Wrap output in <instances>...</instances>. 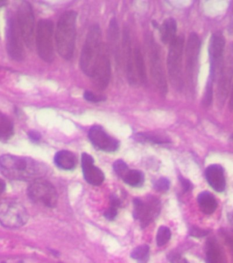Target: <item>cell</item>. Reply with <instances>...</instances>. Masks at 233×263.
<instances>
[{"mask_svg":"<svg viewBox=\"0 0 233 263\" xmlns=\"http://www.w3.org/2000/svg\"><path fill=\"white\" fill-rule=\"evenodd\" d=\"M46 169L33 160L5 154L0 157V172L11 180L34 181L42 177Z\"/></svg>","mask_w":233,"mask_h":263,"instance_id":"cell-1","label":"cell"},{"mask_svg":"<svg viewBox=\"0 0 233 263\" xmlns=\"http://www.w3.org/2000/svg\"><path fill=\"white\" fill-rule=\"evenodd\" d=\"M78 14L69 10L61 15L55 30V44L59 55L66 60L74 56L76 40Z\"/></svg>","mask_w":233,"mask_h":263,"instance_id":"cell-2","label":"cell"},{"mask_svg":"<svg viewBox=\"0 0 233 263\" xmlns=\"http://www.w3.org/2000/svg\"><path fill=\"white\" fill-rule=\"evenodd\" d=\"M105 47L100 27L97 24L92 26L87 34L80 57L81 70L90 78L93 76L95 66Z\"/></svg>","mask_w":233,"mask_h":263,"instance_id":"cell-3","label":"cell"},{"mask_svg":"<svg viewBox=\"0 0 233 263\" xmlns=\"http://www.w3.org/2000/svg\"><path fill=\"white\" fill-rule=\"evenodd\" d=\"M184 38L177 36L169 45L167 67L171 83L177 89L181 90L183 86L182 58H183Z\"/></svg>","mask_w":233,"mask_h":263,"instance_id":"cell-4","label":"cell"},{"mask_svg":"<svg viewBox=\"0 0 233 263\" xmlns=\"http://www.w3.org/2000/svg\"><path fill=\"white\" fill-rule=\"evenodd\" d=\"M27 196L34 203L54 208L58 203V195L54 186L45 179H36L27 189Z\"/></svg>","mask_w":233,"mask_h":263,"instance_id":"cell-5","label":"cell"},{"mask_svg":"<svg viewBox=\"0 0 233 263\" xmlns=\"http://www.w3.org/2000/svg\"><path fill=\"white\" fill-rule=\"evenodd\" d=\"M53 23L51 20L39 21L36 31V45L38 55L45 62L54 60L53 47Z\"/></svg>","mask_w":233,"mask_h":263,"instance_id":"cell-6","label":"cell"},{"mask_svg":"<svg viewBox=\"0 0 233 263\" xmlns=\"http://www.w3.org/2000/svg\"><path fill=\"white\" fill-rule=\"evenodd\" d=\"M28 221V214L25 207L15 201L0 204V224L8 228L24 226Z\"/></svg>","mask_w":233,"mask_h":263,"instance_id":"cell-7","label":"cell"},{"mask_svg":"<svg viewBox=\"0 0 233 263\" xmlns=\"http://www.w3.org/2000/svg\"><path fill=\"white\" fill-rule=\"evenodd\" d=\"M6 49L8 56L15 61L24 60L25 50L23 45L17 22L13 13H8L7 16L6 27Z\"/></svg>","mask_w":233,"mask_h":263,"instance_id":"cell-8","label":"cell"},{"mask_svg":"<svg viewBox=\"0 0 233 263\" xmlns=\"http://www.w3.org/2000/svg\"><path fill=\"white\" fill-rule=\"evenodd\" d=\"M225 38L221 32L212 34L208 47L210 58V74L208 79L216 81L224 69L223 56L225 48Z\"/></svg>","mask_w":233,"mask_h":263,"instance_id":"cell-9","label":"cell"},{"mask_svg":"<svg viewBox=\"0 0 233 263\" xmlns=\"http://www.w3.org/2000/svg\"><path fill=\"white\" fill-rule=\"evenodd\" d=\"M133 217L140 221L142 228L147 227L159 215L161 210L159 200L154 196L146 199L135 198L133 200Z\"/></svg>","mask_w":233,"mask_h":263,"instance_id":"cell-10","label":"cell"},{"mask_svg":"<svg viewBox=\"0 0 233 263\" xmlns=\"http://www.w3.org/2000/svg\"><path fill=\"white\" fill-rule=\"evenodd\" d=\"M17 22L26 46L32 49L34 43V15L32 5L28 1H22L19 6Z\"/></svg>","mask_w":233,"mask_h":263,"instance_id":"cell-11","label":"cell"},{"mask_svg":"<svg viewBox=\"0 0 233 263\" xmlns=\"http://www.w3.org/2000/svg\"><path fill=\"white\" fill-rule=\"evenodd\" d=\"M159 50L157 43H156L154 39L151 40L149 53L151 74L160 93L162 95H166L168 92V85Z\"/></svg>","mask_w":233,"mask_h":263,"instance_id":"cell-12","label":"cell"},{"mask_svg":"<svg viewBox=\"0 0 233 263\" xmlns=\"http://www.w3.org/2000/svg\"><path fill=\"white\" fill-rule=\"evenodd\" d=\"M201 40L196 33H191L186 45V71L190 85H194L196 77L198 58L201 51Z\"/></svg>","mask_w":233,"mask_h":263,"instance_id":"cell-13","label":"cell"},{"mask_svg":"<svg viewBox=\"0 0 233 263\" xmlns=\"http://www.w3.org/2000/svg\"><path fill=\"white\" fill-rule=\"evenodd\" d=\"M88 138L95 147L106 152H114L119 147L118 141L109 135L100 125H94L90 129Z\"/></svg>","mask_w":233,"mask_h":263,"instance_id":"cell-14","label":"cell"},{"mask_svg":"<svg viewBox=\"0 0 233 263\" xmlns=\"http://www.w3.org/2000/svg\"><path fill=\"white\" fill-rule=\"evenodd\" d=\"M92 78L99 89H105L108 86L111 78V63L106 45L95 66Z\"/></svg>","mask_w":233,"mask_h":263,"instance_id":"cell-15","label":"cell"},{"mask_svg":"<svg viewBox=\"0 0 233 263\" xmlns=\"http://www.w3.org/2000/svg\"><path fill=\"white\" fill-rule=\"evenodd\" d=\"M81 167L86 182L93 186H99L105 180V175L99 167L95 166L93 156L88 153L81 155Z\"/></svg>","mask_w":233,"mask_h":263,"instance_id":"cell-16","label":"cell"},{"mask_svg":"<svg viewBox=\"0 0 233 263\" xmlns=\"http://www.w3.org/2000/svg\"><path fill=\"white\" fill-rule=\"evenodd\" d=\"M205 177L209 185L215 191L222 193L226 189V179L223 167L220 165H211L205 170Z\"/></svg>","mask_w":233,"mask_h":263,"instance_id":"cell-17","label":"cell"},{"mask_svg":"<svg viewBox=\"0 0 233 263\" xmlns=\"http://www.w3.org/2000/svg\"><path fill=\"white\" fill-rule=\"evenodd\" d=\"M206 256L208 263H227L223 248L214 238H209L207 242Z\"/></svg>","mask_w":233,"mask_h":263,"instance_id":"cell-18","label":"cell"},{"mask_svg":"<svg viewBox=\"0 0 233 263\" xmlns=\"http://www.w3.org/2000/svg\"><path fill=\"white\" fill-rule=\"evenodd\" d=\"M123 45H124L125 64H126V72L128 75L129 82L131 84L136 83L135 77L134 62H133V54L131 50V40L128 29L125 31L123 37Z\"/></svg>","mask_w":233,"mask_h":263,"instance_id":"cell-19","label":"cell"},{"mask_svg":"<svg viewBox=\"0 0 233 263\" xmlns=\"http://www.w3.org/2000/svg\"><path fill=\"white\" fill-rule=\"evenodd\" d=\"M161 41L170 45L177 37V24L175 19L168 18L159 28Z\"/></svg>","mask_w":233,"mask_h":263,"instance_id":"cell-20","label":"cell"},{"mask_svg":"<svg viewBox=\"0 0 233 263\" xmlns=\"http://www.w3.org/2000/svg\"><path fill=\"white\" fill-rule=\"evenodd\" d=\"M55 165L61 170L70 171L74 170L77 165V158L74 153L67 150L58 151L55 155Z\"/></svg>","mask_w":233,"mask_h":263,"instance_id":"cell-21","label":"cell"},{"mask_svg":"<svg viewBox=\"0 0 233 263\" xmlns=\"http://www.w3.org/2000/svg\"><path fill=\"white\" fill-rule=\"evenodd\" d=\"M198 203L200 208L205 215H211L217 207L215 196L208 191H203L198 197Z\"/></svg>","mask_w":233,"mask_h":263,"instance_id":"cell-22","label":"cell"},{"mask_svg":"<svg viewBox=\"0 0 233 263\" xmlns=\"http://www.w3.org/2000/svg\"><path fill=\"white\" fill-rule=\"evenodd\" d=\"M14 135V125L11 119L0 112V141L8 140Z\"/></svg>","mask_w":233,"mask_h":263,"instance_id":"cell-23","label":"cell"},{"mask_svg":"<svg viewBox=\"0 0 233 263\" xmlns=\"http://www.w3.org/2000/svg\"><path fill=\"white\" fill-rule=\"evenodd\" d=\"M133 62H135L139 79H140L141 83L145 84L147 81L145 64H144L143 56H142V52L139 48H135L134 52H133Z\"/></svg>","mask_w":233,"mask_h":263,"instance_id":"cell-24","label":"cell"},{"mask_svg":"<svg viewBox=\"0 0 233 263\" xmlns=\"http://www.w3.org/2000/svg\"><path fill=\"white\" fill-rule=\"evenodd\" d=\"M122 179L128 185L133 186V187H139L143 184L144 175L140 171L129 170Z\"/></svg>","mask_w":233,"mask_h":263,"instance_id":"cell-25","label":"cell"},{"mask_svg":"<svg viewBox=\"0 0 233 263\" xmlns=\"http://www.w3.org/2000/svg\"><path fill=\"white\" fill-rule=\"evenodd\" d=\"M108 38L109 43L112 45L114 50V53L118 56V41H119V29L117 21L116 19H112L109 24L108 29Z\"/></svg>","mask_w":233,"mask_h":263,"instance_id":"cell-26","label":"cell"},{"mask_svg":"<svg viewBox=\"0 0 233 263\" xmlns=\"http://www.w3.org/2000/svg\"><path fill=\"white\" fill-rule=\"evenodd\" d=\"M135 139L141 142H149L153 144H168L169 139L165 136L154 133H140L137 134Z\"/></svg>","mask_w":233,"mask_h":263,"instance_id":"cell-27","label":"cell"},{"mask_svg":"<svg viewBox=\"0 0 233 263\" xmlns=\"http://www.w3.org/2000/svg\"><path fill=\"white\" fill-rule=\"evenodd\" d=\"M150 257V247L147 245L137 247L132 251L131 257L137 263H147Z\"/></svg>","mask_w":233,"mask_h":263,"instance_id":"cell-28","label":"cell"},{"mask_svg":"<svg viewBox=\"0 0 233 263\" xmlns=\"http://www.w3.org/2000/svg\"><path fill=\"white\" fill-rule=\"evenodd\" d=\"M171 231L166 226H161L157 231L156 236V245L159 247L163 246L168 243L171 238Z\"/></svg>","mask_w":233,"mask_h":263,"instance_id":"cell-29","label":"cell"},{"mask_svg":"<svg viewBox=\"0 0 233 263\" xmlns=\"http://www.w3.org/2000/svg\"><path fill=\"white\" fill-rule=\"evenodd\" d=\"M213 82L208 81V80L207 83L206 87H205L204 97H203V104H204L205 106H208L211 105L212 100H213Z\"/></svg>","mask_w":233,"mask_h":263,"instance_id":"cell-30","label":"cell"},{"mask_svg":"<svg viewBox=\"0 0 233 263\" xmlns=\"http://www.w3.org/2000/svg\"><path fill=\"white\" fill-rule=\"evenodd\" d=\"M113 169H114L115 173L121 178L125 173L129 170L126 163L122 160H118V161L114 162V163L113 164Z\"/></svg>","mask_w":233,"mask_h":263,"instance_id":"cell-31","label":"cell"},{"mask_svg":"<svg viewBox=\"0 0 233 263\" xmlns=\"http://www.w3.org/2000/svg\"><path fill=\"white\" fill-rule=\"evenodd\" d=\"M154 188L160 192H166L170 188V181L165 177H161L154 184Z\"/></svg>","mask_w":233,"mask_h":263,"instance_id":"cell-32","label":"cell"},{"mask_svg":"<svg viewBox=\"0 0 233 263\" xmlns=\"http://www.w3.org/2000/svg\"><path fill=\"white\" fill-rule=\"evenodd\" d=\"M83 97H84L85 100L88 101V102L94 103L100 102L105 100V97L99 96V95H97L96 94L91 91H88V90L84 92Z\"/></svg>","mask_w":233,"mask_h":263,"instance_id":"cell-33","label":"cell"},{"mask_svg":"<svg viewBox=\"0 0 233 263\" xmlns=\"http://www.w3.org/2000/svg\"><path fill=\"white\" fill-rule=\"evenodd\" d=\"M209 233V232L206 230L200 229L196 227H192L189 231V234L194 237H204Z\"/></svg>","mask_w":233,"mask_h":263,"instance_id":"cell-34","label":"cell"},{"mask_svg":"<svg viewBox=\"0 0 233 263\" xmlns=\"http://www.w3.org/2000/svg\"><path fill=\"white\" fill-rule=\"evenodd\" d=\"M118 210L117 208L114 207L110 206L104 213V217L109 221L114 220L116 216H117Z\"/></svg>","mask_w":233,"mask_h":263,"instance_id":"cell-35","label":"cell"},{"mask_svg":"<svg viewBox=\"0 0 233 263\" xmlns=\"http://www.w3.org/2000/svg\"><path fill=\"white\" fill-rule=\"evenodd\" d=\"M180 181L181 182L182 188H183L184 191H190L192 189V184L189 180H186L183 177H180Z\"/></svg>","mask_w":233,"mask_h":263,"instance_id":"cell-36","label":"cell"},{"mask_svg":"<svg viewBox=\"0 0 233 263\" xmlns=\"http://www.w3.org/2000/svg\"><path fill=\"white\" fill-rule=\"evenodd\" d=\"M110 206L118 208V207L121 206V202L116 195H112L110 198Z\"/></svg>","mask_w":233,"mask_h":263,"instance_id":"cell-37","label":"cell"},{"mask_svg":"<svg viewBox=\"0 0 233 263\" xmlns=\"http://www.w3.org/2000/svg\"><path fill=\"white\" fill-rule=\"evenodd\" d=\"M171 263H189L188 261L186 260L185 258L181 257V256H175L172 258Z\"/></svg>","mask_w":233,"mask_h":263,"instance_id":"cell-38","label":"cell"},{"mask_svg":"<svg viewBox=\"0 0 233 263\" xmlns=\"http://www.w3.org/2000/svg\"><path fill=\"white\" fill-rule=\"evenodd\" d=\"M29 139H32L33 142H38L41 138V136L39 132L36 131H31L29 132Z\"/></svg>","mask_w":233,"mask_h":263,"instance_id":"cell-39","label":"cell"},{"mask_svg":"<svg viewBox=\"0 0 233 263\" xmlns=\"http://www.w3.org/2000/svg\"><path fill=\"white\" fill-rule=\"evenodd\" d=\"M6 183H5L2 179L0 178V196L4 192L5 190H6Z\"/></svg>","mask_w":233,"mask_h":263,"instance_id":"cell-40","label":"cell"},{"mask_svg":"<svg viewBox=\"0 0 233 263\" xmlns=\"http://www.w3.org/2000/svg\"><path fill=\"white\" fill-rule=\"evenodd\" d=\"M6 3V1H0V6H3Z\"/></svg>","mask_w":233,"mask_h":263,"instance_id":"cell-41","label":"cell"}]
</instances>
